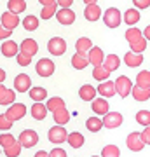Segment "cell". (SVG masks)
Instances as JSON below:
<instances>
[{
	"instance_id": "1",
	"label": "cell",
	"mask_w": 150,
	"mask_h": 157,
	"mask_svg": "<svg viewBox=\"0 0 150 157\" xmlns=\"http://www.w3.org/2000/svg\"><path fill=\"white\" fill-rule=\"evenodd\" d=\"M113 84H115V93L121 98H128L131 94V91H133V82H131V78L126 77V75H121V77H117V80H113Z\"/></svg>"
},
{
	"instance_id": "2",
	"label": "cell",
	"mask_w": 150,
	"mask_h": 157,
	"mask_svg": "<svg viewBox=\"0 0 150 157\" xmlns=\"http://www.w3.org/2000/svg\"><path fill=\"white\" fill-rule=\"evenodd\" d=\"M19 145L23 147V148H32L33 145H37L39 143V135L35 133L33 129H25V131H21L19 133Z\"/></svg>"
},
{
	"instance_id": "3",
	"label": "cell",
	"mask_w": 150,
	"mask_h": 157,
	"mask_svg": "<svg viewBox=\"0 0 150 157\" xmlns=\"http://www.w3.org/2000/svg\"><path fill=\"white\" fill-rule=\"evenodd\" d=\"M103 21L108 28H117L121 21H122V16H121V11L115 9V7H110V9H106L105 14H103Z\"/></svg>"
},
{
	"instance_id": "4",
	"label": "cell",
	"mask_w": 150,
	"mask_h": 157,
	"mask_svg": "<svg viewBox=\"0 0 150 157\" xmlns=\"http://www.w3.org/2000/svg\"><path fill=\"white\" fill-rule=\"evenodd\" d=\"M47 49L54 56H63L65 51H67V40L61 39V37H52L49 40V44H47Z\"/></svg>"
},
{
	"instance_id": "5",
	"label": "cell",
	"mask_w": 150,
	"mask_h": 157,
	"mask_svg": "<svg viewBox=\"0 0 150 157\" xmlns=\"http://www.w3.org/2000/svg\"><path fill=\"white\" fill-rule=\"evenodd\" d=\"M35 70H37V73H39L40 77H51L54 73V63L49 58H42V59L37 61Z\"/></svg>"
},
{
	"instance_id": "6",
	"label": "cell",
	"mask_w": 150,
	"mask_h": 157,
	"mask_svg": "<svg viewBox=\"0 0 150 157\" xmlns=\"http://www.w3.org/2000/svg\"><path fill=\"white\" fill-rule=\"evenodd\" d=\"M25 115H26V107L23 103H12L11 107H9V110H6V117L9 121H12V122L23 119Z\"/></svg>"
},
{
	"instance_id": "7",
	"label": "cell",
	"mask_w": 150,
	"mask_h": 157,
	"mask_svg": "<svg viewBox=\"0 0 150 157\" xmlns=\"http://www.w3.org/2000/svg\"><path fill=\"white\" fill-rule=\"evenodd\" d=\"M101 121H103V128L115 129V128H119V126H122L124 117H122V113H119V112H108Z\"/></svg>"
},
{
	"instance_id": "8",
	"label": "cell",
	"mask_w": 150,
	"mask_h": 157,
	"mask_svg": "<svg viewBox=\"0 0 150 157\" xmlns=\"http://www.w3.org/2000/svg\"><path fill=\"white\" fill-rule=\"evenodd\" d=\"M126 145H128V148L131 152H140L143 150V140H141V133H136V131H133V133H129V136L126 138Z\"/></svg>"
},
{
	"instance_id": "9",
	"label": "cell",
	"mask_w": 150,
	"mask_h": 157,
	"mask_svg": "<svg viewBox=\"0 0 150 157\" xmlns=\"http://www.w3.org/2000/svg\"><path fill=\"white\" fill-rule=\"evenodd\" d=\"M67 138H68V133L65 129V126H54V128L49 129V141H52L56 145L67 141Z\"/></svg>"
},
{
	"instance_id": "10",
	"label": "cell",
	"mask_w": 150,
	"mask_h": 157,
	"mask_svg": "<svg viewBox=\"0 0 150 157\" xmlns=\"http://www.w3.org/2000/svg\"><path fill=\"white\" fill-rule=\"evenodd\" d=\"M14 89L19 91V93H26V91L32 89V78H30V75H26V73L16 75V78H14Z\"/></svg>"
},
{
	"instance_id": "11",
	"label": "cell",
	"mask_w": 150,
	"mask_h": 157,
	"mask_svg": "<svg viewBox=\"0 0 150 157\" xmlns=\"http://www.w3.org/2000/svg\"><path fill=\"white\" fill-rule=\"evenodd\" d=\"M0 25L4 26L6 30H14L19 25V16H16V14H12V12H4L2 16H0Z\"/></svg>"
},
{
	"instance_id": "12",
	"label": "cell",
	"mask_w": 150,
	"mask_h": 157,
	"mask_svg": "<svg viewBox=\"0 0 150 157\" xmlns=\"http://www.w3.org/2000/svg\"><path fill=\"white\" fill-rule=\"evenodd\" d=\"M87 61L93 65V67H101L103 61H105V54H103V49L101 47H93V49L89 51V56H87Z\"/></svg>"
},
{
	"instance_id": "13",
	"label": "cell",
	"mask_w": 150,
	"mask_h": 157,
	"mask_svg": "<svg viewBox=\"0 0 150 157\" xmlns=\"http://www.w3.org/2000/svg\"><path fill=\"white\" fill-rule=\"evenodd\" d=\"M56 19L60 21V25H73L75 23V12L72 9H58Z\"/></svg>"
},
{
	"instance_id": "14",
	"label": "cell",
	"mask_w": 150,
	"mask_h": 157,
	"mask_svg": "<svg viewBox=\"0 0 150 157\" xmlns=\"http://www.w3.org/2000/svg\"><path fill=\"white\" fill-rule=\"evenodd\" d=\"M93 112L96 113V115H103L105 117L106 113L110 112V105H108V101L105 100V98H96V100H93Z\"/></svg>"
},
{
	"instance_id": "15",
	"label": "cell",
	"mask_w": 150,
	"mask_h": 157,
	"mask_svg": "<svg viewBox=\"0 0 150 157\" xmlns=\"http://www.w3.org/2000/svg\"><path fill=\"white\" fill-rule=\"evenodd\" d=\"M2 54L6 58H12V56H17V51H19V45L14 42V40H4V44L0 47Z\"/></svg>"
},
{
	"instance_id": "16",
	"label": "cell",
	"mask_w": 150,
	"mask_h": 157,
	"mask_svg": "<svg viewBox=\"0 0 150 157\" xmlns=\"http://www.w3.org/2000/svg\"><path fill=\"white\" fill-rule=\"evenodd\" d=\"M98 93L101 94V98H112V96H115V84H113V80H106V82H101L100 87H98Z\"/></svg>"
},
{
	"instance_id": "17",
	"label": "cell",
	"mask_w": 150,
	"mask_h": 157,
	"mask_svg": "<svg viewBox=\"0 0 150 157\" xmlns=\"http://www.w3.org/2000/svg\"><path fill=\"white\" fill-rule=\"evenodd\" d=\"M93 47H94V45H93V40L89 39V37H80V39L77 40V44H75L77 54H82V56H86V52H89Z\"/></svg>"
},
{
	"instance_id": "18",
	"label": "cell",
	"mask_w": 150,
	"mask_h": 157,
	"mask_svg": "<svg viewBox=\"0 0 150 157\" xmlns=\"http://www.w3.org/2000/svg\"><path fill=\"white\" fill-rule=\"evenodd\" d=\"M96 87H93L91 84H84L80 89H79V96H80V100L84 101H93L96 100Z\"/></svg>"
},
{
	"instance_id": "19",
	"label": "cell",
	"mask_w": 150,
	"mask_h": 157,
	"mask_svg": "<svg viewBox=\"0 0 150 157\" xmlns=\"http://www.w3.org/2000/svg\"><path fill=\"white\" fill-rule=\"evenodd\" d=\"M52 119H54V122L58 124V126H65V124H68V121H70V112L67 110V107L58 108V110L52 112Z\"/></svg>"
},
{
	"instance_id": "20",
	"label": "cell",
	"mask_w": 150,
	"mask_h": 157,
	"mask_svg": "<svg viewBox=\"0 0 150 157\" xmlns=\"http://www.w3.org/2000/svg\"><path fill=\"white\" fill-rule=\"evenodd\" d=\"M37 51H39V44L33 39H25L21 42V45H19V52H26L30 56L37 54Z\"/></svg>"
},
{
	"instance_id": "21",
	"label": "cell",
	"mask_w": 150,
	"mask_h": 157,
	"mask_svg": "<svg viewBox=\"0 0 150 157\" xmlns=\"http://www.w3.org/2000/svg\"><path fill=\"white\" fill-rule=\"evenodd\" d=\"M84 16L87 21H98L101 17V9L98 7V4H93V6H86V11H84Z\"/></svg>"
},
{
	"instance_id": "22",
	"label": "cell",
	"mask_w": 150,
	"mask_h": 157,
	"mask_svg": "<svg viewBox=\"0 0 150 157\" xmlns=\"http://www.w3.org/2000/svg\"><path fill=\"white\" fill-rule=\"evenodd\" d=\"M124 63H126L129 68H136L143 63V54H136V52H131V51H129L128 54L124 56Z\"/></svg>"
},
{
	"instance_id": "23",
	"label": "cell",
	"mask_w": 150,
	"mask_h": 157,
	"mask_svg": "<svg viewBox=\"0 0 150 157\" xmlns=\"http://www.w3.org/2000/svg\"><path fill=\"white\" fill-rule=\"evenodd\" d=\"M14 98H16L14 91L7 89V87H4V86L0 84V105H12Z\"/></svg>"
},
{
	"instance_id": "24",
	"label": "cell",
	"mask_w": 150,
	"mask_h": 157,
	"mask_svg": "<svg viewBox=\"0 0 150 157\" xmlns=\"http://www.w3.org/2000/svg\"><path fill=\"white\" fill-rule=\"evenodd\" d=\"M28 94H30V98L35 101V103H42V101L47 98V91L44 89V87H39V86H33L32 89L28 91Z\"/></svg>"
},
{
	"instance_id": "25",
	"label": "cell",
	"mask_w": 150,
	"mask_h": 157,
	"mask_svg": "<svg viewBox=\"0 0 150 157\" xmlns=\"http://www.w3.org/2000/svg\"><path fill=\"white\" fill-rule=\"evenodd\" d=\"M32 117L35 121H44L45 115H47V108H45L44 103H33V107H32Z\"/></svg>"
},
{
	"instance_id": "26",
	"label": "cell",
	"mask_w": 150,
	"mask_h": 157,
	"mask_svg": "<svg viewBox=\"0 0 150 157\" xmlns=\"http://www.w3.org/2000/svg\"><path fill=\"white\" fill-rule=\"evenodd\" d=\"M103 67H105L108 72H113V70H117V68L121 67V58L117 56V54H108V56H105Z\"/></svg>"
},
{
	"instance_id": "27",
	"label": "cell",
	"mask_w": 150,
	"mask_h": 157,
	"mask_svg": "<svg viewBox=\"0 0 150 157\" xmlns=\"http://www.w3.org/2000/svg\"><path fill=\"white\" fill-rule=\"evenodd\" d=\"M140 21V11L138 9H128V11L124 12V23L129 25V26H134L136 23Z\"/></svg>"
},
{
	"instance_id": "28",
	"label": "cell",
	"mask_w": 150,
	"mask_h": 157,
	"mask_svg": "<svg viewBox=\"0 0 150 157\" xmlns=\"http://www.w3.org/2000/svg\"><path fill=\"white\" fill-rule=\"evenodd\" d=\"M7 7H9V12H12V14L17 16V12L26 11V2L25 0H9L7 2Z\"/></svg>"
},
{
	"instance_id": "29",
	"label": "cell",
	"mask_w": 150,
	"mask_h": 157,
	"mask_svg": "<svg viewBox=\"0 0 150 157\" xmlns=\"http://www.w3.org/2000/svg\"><path fill=\"white\" fill-rule=\"evenodd\" d=\"M67 141L70 143V147L72 148H80V147L84 145V136L80 135V133H77V131H73V133H68V138Z\"/></svg>"
},
{
	"instance_id": "30",
	"label": "cell",
	"mask_w": 150,
	"mask_h": 157,
	"mask_svg": "<svg viewBox=\"0 0 150 157\" xmlns=\"http://www.w3.org/2000/svg\"><path fill=\"white\" fill-rule=\"evenodd\" d=\"M136 86L138 87H143V89H150V72L148 70H143L136 75Z\"/></svg>"
},
{
	"instance_id": "31",
	"label": "cell",
	"mask_w": 150,
	"mask_h": 157,
	"mask_svg": "<svg viewBox=\"0 0 150 157\" xmlns=\"http://www.w3.org/2000/svg\"><path fill=\"white\" fill-rule=\"evenodd\" d=\"M131 94L136 101H147L150 98V89H143V87H138V86H133V91Z\"/></svg>"
},
{
	"instance_id": "32",
	"label": "cell",
	"mask_w": 150,
	"mask_h": 157,
	"mask_svg": "<svg viewBox=\"0 0 150 157\" xmlns=\"http://www.w3.org/2000/svg\"><path fill=\"white\" fill-rule=\"evenodd\" d=\"M124 37H126V40H128L129 45H131V44H134L136 40H140L141 37H143V32H141L140 28H136V26H131V28L126 32V35H124Z\"/></svg>"
},
{
	"instance_id": "33",
	"label": "cell",
	"mask_w": 150,
	"mask_h": 157,
	"mask_svg": "<svg viewBox=\"0 0 150 157\" xmlns=\"http://www.w3.org/2000/svg\"><path fill=\"white\" fill-rule=\"evenodd\" d=\"M86 128L91 131V133H98L101 128H103V121L100 117H89L86 121Z\"/></svg>"
},
{
	"instance_id": "34",
	"label": "cell",
	"mask_w": 150,
	"mask_h": 157,
	"mask_svg": "<svg viewBox=\"0 0 150 157\" xmlns=\"http://www.w3.org/2000/svg\"><path fill=\"white\" fill-rule=\"evenodd\" d=\"M110 73L112 72H108L103 65L101 67H96V68H93V77L96 78V80H100V82H103V80H108V77H110Z\"/></svg>"
},
{
	"instance_id": "35",
	"label": "cell",
	"mask_w": 150,
	"mask_h": 157,
	"mask_svg": "<svg viewBox=\"0 0 150 157\" xmlns=\"http://www.w3.org/2000/svg\"><path fill=\"white\" fill-rule=\"evenodd\" d=\"M87 65H89L87 56H82V54H73L72 56V67L75 68V70H82V68H86Z\"/></svg>"
},
{
	"instance_id": "36",
	"label": "cell",
	"mask_w": 150,
	"mask_h": 157,
	"mask_svg": "<svg viewBox=\"0 0 150 157\" xmlns=\"http://www.w3.org/2000/svg\"><path fill=\"white\" fill-rule=\"evenodd\" d=\"M16 136H12L11 133H2L0 135V147L6 150V148H9V147H12L14 143H16Z\"/></svg>"
},
{
	"instance_id": "37",
	"label": "cell",
	"mask_w": 150,
	"mask_h": 157,
	"mask_svg": "<svg viewBox=\"0 0 150 157\" xmlns=\"http://www.w3.org/2000/svg\"><path fill=\"white\" fill-rule=\"evenodd\" d=\"M65 107V101L61 100V98H58V96H54V98H49L47 100V105H45V108H47V112H54V110H58V108H63Z\"/></svg>"
},
{
	"instance_id": "38",
	"label": "cell",
	"mask_w": 150,
	"mask_h": 157,
	"mask_svg": "<svg viewBox=\"0 0 150 157\" xmlns=\"http://www.w3.org/2000/svg\"><path fill=\"white\" fill-rule=\"evenodd\" d=\"M136 122L143 128H148L150 126V110H140L136 113Z\"/></svg>"
},
{
	"instance_id": "39",
	"label": "cell",
	"mask_w": 150,
	"mask_h": 157,
	"mask_svg": "<svg viewBox=\"0 0 150 157\" xmlns=\"http://www.w3.org/2000/svg\"><path fill=\"white\" fill-rule=\"evenodd\" d=\"M23 26H25V30H28V32H33V30H37V28H39V17L26 16L25 19H23Z\"/></svg>"
},
{
	"instance_id": "40",
	"label": "cell",
	"mask_w": 150,
	"mask_h": 157,
	"mask_svg": "<svg viewBox=\"0 0 150 157\" xmlns=\"http://www.w3.org/2000/svg\"><path fill=\"white\" fill-rule=\"evenodd\" d=\"M119 155H121V150H119L117 145H106L101 150V157H119Z\"/></svg>"
},
{
	"instance_id": "41",
	"label": "cell",
	"mask_w": 150,
	"mask_h": 157,
	"mask_svg": "<svg viewBox=\"0 0 150 157\" xmlns=\"http://www.w3.org/2000/svg\"><path fill=\"white\" fill-rule=\"evenodd\" d=\"M147 49V40L145 37H141L140 40H136L134 44H131V52H136V54H141L143 51Z\"/></svg>"
},
{
	"instance_id": "42",
	"label": "cell",
	"mask_w": 150,
	"mask_h": 157,
	"mask_svg": "<svg viewBox=\"0 0 150 157\" xmlns=\"http://www.w3.org/2000/svg\"><path fill=\"white\" fill-rule=\"evenodd\" d=\"M21 148H23V147L19 145V141H16L12 147L6 148V150H4V154H6V157H19V154H21Z\"/></svg>"
},
{
	"instance_id": "43",
	"label": "cell",
	"mask_w": 150,
	"mask_h": 157,
	"mask_svg": "<svg viewBox=\"0 0 150 157\" xmlns=\"http://www.w3.org/2000/svg\"><path fill=\"white\" fill-rule=\"evenodd\" d=\"M16 59H17V65H19V67H28V65L32 63V56L26 54V52H19L16 56Z\"/></svg>"
},
{
	"instance_id": "44",
	"label": "cell",
	"mask_w": 150,
	"mask_h": 157,
	"mask_svg": "<svg viewBox=\"0 0 150 157\" xmlns=\"http://www.w3.org/2000/svg\"><path fill=\"white\" fill-rule=\"evenodd\" d=\"M56 12H58V7H44L42 12H40V17L42 19H51L52 16H56Z\"/></svg>"
},
{
	"instance_id": "45",
	"label": "cell",
	"mask_w": 150,
	"mask_h": 157,
	"mask_svg": "<svg viewBox=\"0 0 150 157\" xmlns=\"http://www.w3.org/2000/svg\"><path fill=\"white\" fill-rule=\"evenodd\" d=\"M12 128V121H9V119L6 117V113H2L0 115V129L2 131H7V129Z\"/></svg>"
},
{
	"instance_id": "46",
	"label": "cell",
	"mask_w": 150,
	"mask_h": 157,
	"mask_svg": "<svg viewBox=\"0 0 150 157\" xmlns=\"http://www.w3.org/2000/svg\"><path fill=\"white\" fill-rule=\"evenodd\" d=\"M134 9H147V7H150V0H134Z\"/></svg>"
},
{
	"instance_id": "47",
	"label": "cell",
	"mask_w": 150,
	"mask_h": 157,
	"mask_svg": "<svg viewBox=\"0 0 150 157\" xmlns=\"http://www.w3.org/2000/svg\"><path fill=\"white\" fill-rule=\"evenodd\" d=\"M49 157H67V150H63V148H52L49 152Z\"/></svg>"
},
{
	"instance_id": "48",
	"label": "cell",
	"mask_w": 150,
	"mask_h": 157,
	"mask_svg": "<svg viewBox=\"0 0 150 157\" xmlns=\"http://www.w3.org/2000/svg\"><path fill=\"white\" fill-rule=\"evenodd\" d=\"M141 140H143L145 145H150V126L143 129V133H141Z\"/></svg>"
},
{
	"instance_id": "49",
	"label": "cell",
	"mask_w": 150,
	"mask_h": 157,
	"mask_svg": "<svg viewBox=\"0 0 150 157\" xmlns=\"http://www.w3.org/2000/svg\"><path fill=\"white\" fill-rule=\"evenodd\" d=\"M11 35H12V32H11V30H6L4 26H2V25H0V40H6V39H9Z\"/></svg>"
},
{
	"instance_id": "50",
	"label": "cell",
	"mask_w": 150,
	"mask_h": 157,
	"mask_svg": "<svg viewBox=\"0 0 150 157\" xmlns=\"http://www.w3.org/2000/svg\"><path fill=\"white\" fill-rule=\"evenodd\" d=\"M72 4H73V0H60V2H58L60 9H70Z\"/></svg>"
},
{
	"instance_id": "51",
	"label": "cell",
	"mask_w": 150,
	"mask_h": 157,
	"mask_svg": "<svg viewBox=\"0 0 150 157\" xmlns=\"http://www.w3.org/2000/svg\"><path fill=\"white\" fill-rule=\"evenodd\" d=\"M40 4L44 7H58V2L56 0H40Z\"/></svg>"
},
{
	"instance_id": "52",
	"label": "cell",
	"mask_w": 150,
	"mask_h": 157,
	"mask_svg": "<svg viewBox=\"0 0 150 157\" xmlns=\"http://www.w3.org/2000/svg\"><path fill=\"white\" fill-rule=\"evenodd\" d=\"M33 157H49V154H47L45 150H40V152H37Z\"/></svg>"
},
{
	"instance_id": "53",
	"label": "cell",
	"mask_w": 150,
	"mask_h": 157,
	"mask_svg": "<svg viewBox=\"0 0 150 157\" xmlns=\"http://www.w3.org/2000/svg\"><path fill=\"white\" fill-rule=\"evenodd\" d=\"M4 80H6V70H4V68H0V84H2Z\"/></svg>"
},
{
	"instance_id": "54",
	"label": "cell",
	"mask_w": 150,
	"mask_h": 157,
	"mask_svg": "<svg viewBox=\"0 0 150 157\" xmlns=\"http://www.w3.org/2000/svg\"><path fill=\"white\" fill-rule=\"evenodd\" d=\"M143 35H145V40H150V25L145 28V33Z\"/></svg>"
},
{
	"instance_id": "55",
	"label": "cell",
	"mask_w": 150,
	"mask_h": 157,
	"mask_svg": "<svg viewBox=\"0 0 150 157\" xmlns=\"http://www.w3.org/2000/svg\"><path fill=\"white\" fill-rule=\"evenodd\" d=\"M93 157H101V155H93Z\"/></svg>"
},
{
	"instance_id": "56",
	"label": "cell",
	"mask_w": 150,
	"mask_h": 157,
	"mask_svg": "<svg viewBox=\"0 0 150 157\" xmlns=\"http://www.w3.org/2000/svg\"><path fill=\"white\" fill-rule=\"evenodd\" d=\"M0 154H2V152H0Z\"/></svg>"
}]
</instances>
